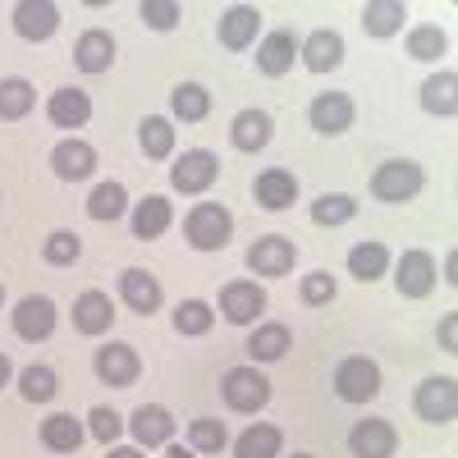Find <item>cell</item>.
Here are the masks:
<instances>
[{"label": "cell", "mask_w": 458, "mask_h": 458, "mask_svg": "<svg viewBox=\"0 0 458 458\" xmlns=\"http://www.w3.org/2000/svg\"><path fill=\"white\" fill-rule=\"evenodd\" d=\"M42 445H47L51 454H73V449L83 445V422H73L69 412L47 417V422H42Z\"/></svg>", "instance_id": "obj_26"}, {"label": "cell", "mask_w": 458, "mask_h": 458, "mask_svg": "<svg viewBox=\"0 0 458 458\" xmlns=\"http://www.w3.org/2000/svg\"><path fill=\"white\" fill-rule=\"evenodd\" d=\"M110 60H114V37L101 32V28L83 32V37H79V47H73V64H79L83 73H106Z\"/></svg>", "instance_id": "obj_21"}, {"label": "cell", "mask_w": 458, "mask_h": 458, "mask_svg": "<svg viewBox=\"0 0 458 458\" xmlns=\"http://www.w3.org/2000/svg\"><path fill=\"white\" fill-rule=\"evenodd\" d=\"M211 321H216V312L207 308L202 298H188V302H179V308H174V330L179 335H207Z\"/></svg>", "instance_id": "obj_38"}, {"label": "cell", "mask_w": 458, "mask_h": 458, "mask_svg": "<svg viewBox=\"0 0 458 458\" xmlns=\"http://www.w3.org/2000/svg\"><path fill=\"white\" fill-rule=\"evenodd\" d=\"M165 229H170V202L165 198L138 202V211H133V234L138 239H161Z\"/></svg>", "instance_id": "obj_30"}, {"label": "cell", "mask_w": 458, "mask_h": 458, "mask_svg": "<svg viewBox=\"0 0 458 458\" xmlns=\"http://www.w3.org/2000/svg\"><path fill=\"white\" fill-rule=\"evenodd\" d=\"M110 458H142L138 449H110Z\"/></svg>", "instance_id": "obj_49"}, {"label": "cell", "mask_w": 458, "mask_h": 458, "mask_svg": "<svg viewBox=\"0 0 458 458\" xmlns=\"http://www.w3.org/2000/svg\"><path fill=\"white\" fill-rule=\"evenodd\" d=\"M298 261V248L284 239V234H271V239H257L248 248V266L257 276H289Z\"/></svg>", "instance_id": "obj_12"}, {"label": "cell", "mask_w": 458, "mask_h": 458, "mask_svg": "<svg viewBox=\"0 0 458 458\" xmlns=\"http://www.w3.org/2000/svg\"><path fill=\"white\" fill-rule=\"evenodd\" d=\"M440 344H445V353L458 349V317H445V326H440Z\"/></svg>", "instance_id": "obj_46"}, {"label": "cell", "mask_w": 458, "mask_h": 458, "mask_svg": "<svg viewBox=\"0 0 458 458\" xmlns=\"http://www.w3.org/2000/svg\"><path fill=\"white\" fill-rule=\"evenodd\" d=\"M298 55H302V64H308L312 73H330L344 60V37L330 32V28H321V32H312L308 42L298 47Z\"/></svg>", "instance_id": "obj_18"}, {"label": "cell", "mask_w": 458, "mask_h": 458, "mask_svg": "<svg viewBox=\"0 0 458 458\" xmlns=\"http://www.w3.org/2000/svg\"><path fill=\"white\" fill-rule=\"evenodd\" d=\"M10 376H14V367H10L5 353H0V386H10Z\"/></svg>", "instance_id": "obj_47"}, {"label": "cell", "mask_w": 458, "mask_h": 458, "mask_svg": "<svg viewBox=\"0 0 458 458\" xmlns=\"http://www.w3.org/2000/svg\"><path fill=\"white\" fill-rule=\"evenodd\" d=\"M47 114H51L55 129H83L88 114H92V101H88V92H79V88H60V92H51Z\"/></svg>", "instance_id": "obj_19"}, {"label": "cell", "mask_w": 458, "mask_h": 458, "mask_svg": "<svg viewBox=\"0 0 458 458\" xmlns=\"http://www.w3.org/2000/svg\"><path fill=\"white\" fill-rule=\"evenodd\" d=\"M216 174H220V161L211 157V151H183L179 165L170 170V183L179 188V193L198 198V193H207V188L216 183Z\"/></svg>", "instance_id": "obj_7"}, {"label": "cell", "mask_w": 458, "mask_h": 458, "mask_svg": "<svg viewBox=\"0 0 458 458\" xmlns=\"http://www.w3.org/2000/svg\"><path fill=\"white\" fill-rule=\"evenodd\" d=\"M55 330V302L42 298V293H28L19 308H14V335L37 344V339H47Z\"/></svg>", "instance_id": "obj_10"}, {"label": "cell", "mask_w": 458, "mask_h": 458, "mask_svg": "<svg viewBox=\"0 0 458 458\" xmlns=\"http://www.w3.org/2000/svg\"><path fill=\"white\" fill-rule=\"evenodd\" d=\"M138 142H142V151H147L151 161L170 157V151H174V129H170V120H161V114H151V120H142Z\"/></svg>", "instance_id": "obj_36"}, {"label": "cell", "mask_w": 458, "mask_h": 458, "mask_svg": "<svg viewBox=\"0 0 458 458\" xmlns=\"http://www.w3.org/2000/svg\"><path fill=\"white\" fill-rule=\"evenodd\" d=\"M353 216H358V202H353L349 193H321V198L312 202V220H317V225H330V229H335V225H349Z\"/></svg>", "instance_id": "obj_37"}, {"label": "cell", "mask_w": 458, "mask_h": 458, "mask_svg": "<svg viewBox=\"0 0 458 458\" xmlns=\"http://www.w3.org/2000/svg\"><path fill=\"white\" fill-rule=\"evenodd\" d=\"M386 266H390V252L380 248V243H358V248L349 252V271H353L362 284L380 280V276H386Z\"/></svg>", "instance_id": "obj_33"}, {"label": "cell", "mask_w": 458, "mask_h": 458, "mask_svg": "<svg viewBox=\"0 0 458 458\" xmlns=\"http://www.w3.org/2000/svg\"><path fill=\"white\" fill-rule=\"evenodd\" d=\"M188 440H193L198 454H220L225 449V422H216V417H198V422H188Z\"/></svg>", "instance_id": "obj_41"}, {"label": "cell", "mask_w": 458, "mask_h": 458, "mask_svg": "<svg viewBox=\"0 0 458 458\" xmlns=\"http://www.w3.org/2000/svg\"><path fill=\"white\" fill-rule=\"evenodd\" d=\"M88 422H92V436H97L101 445H110L114 436L124 431V422H120V412H110V408H92V417H88Z\"/></svg>", "instance_id": "obj_45"}, {"label": "cell", "mask_w": 458, "mask_h": 458, "mask_svg": "<svg viewBox=\"0 0 458 458\" xmlns=\"http://www.w3.org/2000/svg\"><path fill=\"white\" fill-rule=\"evenodd\" d=\"M422 183H427V174L417 161H386L371 174V198L376 202H412L422 193Z\"/></svg>", "instance_id": "obj_1"}, {"label": "cell", "mask_w": 458, "mask_h": 458, "mask_svg": "<svg viewBox=\"0 0 458 458\" xmlns=\"http://www.w3.org/2000/svg\"><path fill=\"white\" fill-rule=\"evenodd\" d=\"M229 138H234L239 151H261L271 142V114L266 110H239L234 124H229Z\"/></svg>", "instance_id": "obj_23"}, {"label": "cell", "mask_w": 458, "mask_h": 458, "mask_svg": "<svg viewBox=\"0 0 458 458\" xmlns=\"http://www.w3.org/2000/svg\"><path fill=\"white\" fill-rule=\"evenodd\" d=\"M257 32H261V14L252 5H229L220 14V47L229 51H248L257 42Z\"/></svg>", "instance_id": "obj_15"}, {"label": "cell", "mask_w": 458, "mask_h": 458, "mask_svg": "<svg viewBox=\"0 0 458 458\" xmlns=\"http://www.w3.org/2000/svg\"><path fill=\"white\" fill-rule=\"evenodd\" d=\"M51 170L60 174V179H88L92 170H97V151L88 147V142H79V138H64L55 151H51Z\"/></svg>", "instance_id": "obj_16"}, {"label": "cell", "mask_w": 458, "mask_h": 458, "mask_svg": "<svg viewBox=\"0 0 458 458\" xmlns=\"http://www.w3.org/2000/svg\"><path fill=\"white\" fill-rule=\"evenodd\" d=\"M458 79H454V73L445 69V73H436V79H427L422 83V106L431 110V114H440V120H449V114L458 110Z\"/></svg>", "instance_id": "obj_29"}, {"label": "cell", "mask_w": 458, "mask_h": 458, "mask_svg": "<svg viewBox=\"0 0 458 458\" xmlns=\"http://www.w3.org/2000/svg\"><path fill=\"white\" fill-rule=\"evenodd\" d=\"M454 266H458V257H454V252H449V257H445V280H449V284H454V280H458V276H454Z\"/></svg>", "instance_id": "obj_48"}, {"label": "cell", "mask_w": 458, "mask_h": 458, "mask_svg": "<svg viewBox=\"0 0 458 458\" xmlns=\"http://www.w3.org/2000/svg\"><path fill=\"white\" fill-rule=\"evenodd\" d=\"M349 449H353V458H394L399 436L386 417H367V422H358L349 431Z\"/></svg>", "instance_id": "obj_8"}, {"label": "cell", "mask_w": 458, "mask_h": 458, "mask_svg": "<svg viewBox=\"0 0 458 458\" xmlns=\"http://www.w3.org/2000/svg\"><path fill=\"white\" fill-rule=\"evenodd\" d=\"M293 55H298L293 32H289V28H280V32H271V37H266V42L257 47V69L266 73V79H280V73H289V69H293Z\"/></svg>", "instance_id": "obj_17"}, {"label": "cell", "mask_w": 458, "mask_h": 458, "mask_svg": "<svg viewBox=\"0 0 458 458\" xmlns=\"http://www.w3.org/2000/svg\"><path fill=\"white\" fill-rule=\"evenodd\" d=\"M138 371H142V362L133 353V344H106V349H97V376L106 380V386L129 390L138 380Z\"/></svg>", "instance_id": "obj_9"}, {"label": "cell", "mask_w": 458, "mask_h": 458, "mask_svg": "<svg viewBox=\"0 0 458 458\" xmlns=\"http://www.w3.org/2000/svg\"><path fill=\"white\" fill-rule=\"evenodd\" d=\"M79 252H83V239L73 234V229H55V234L42 243V257H47L51 266H69V261H79Z\"/></svg>", "instance_id": "obj_42"}, {"label": "cell", "mask_w": 458, "mask_h": 458, "mask_svg": "<svg viewBox=\"0 0 458 458\" xmlns=\"http://www.w3.org/2000/svg\"><path fill=\"white\" fill-rule=\"evenodd\" d=\"M114 321V308H110V298L101 289H88L73 298V326H79L83 335H106Z\"/></svg>", "instance_id": "obj_20"}, {"label": "cell", "mask_w": 458, "mask_h": 458, "mask_svg": "<svg viewBox=\"0 0 458 458\" xmlns=\"http://www.w3.org/2000/svg\"><path fill=\"white\" fill-rule=\"evenodd\" d=\"M142 23L157 28V32H170L179 23V5H174V0H147V5H142Z\"/></svg>", "instance_id": "obj_43"}, {"label": "cell", "mask_w": 458, "mask_h": 458, "mask_svg": "<svg viewBox=\"0 0 458 458\" xmlns=\"http://www.w3.org/2000/svg\"><path fill=\"white\" fill-rule=\"evenodd\" d=\"M133 436H138V445H165L170 436H174V417L161 408V403H142L138 412H133Z\"/></svg>", "instance_id": "obj_24"}, {"label": "cell", "mask_w": 458, "mask_h": 458, "mask_svg": "<svg viewBox=\"0 0 458 458\" xmlns=\"http://www.w3.org/2000/svg\"><path fill=\"white\" fill-rule=\"evenodd\" d=\"M170 106H174V114L183 124H198V120H207V110H211V92L202 83H179Z\"/></svg>", "instance_id": "obj_31"}, {"label": "cell", "mask_w": 458, "mask_h": 458, "mask_svg": "<svg viewBox=\"0 0 458 458\" xmlns=\"http://www.w3.org/2000/svg\"><path fill=\"white\" fill-rule=\"evenodd\" d=\"M37 92L28 79H5L0 83V120H23V114L32 110Z\"/></svg>", "instance_id": "obj_35"}, {"label": "cell", "mask_w": 458, "mask_h": 458, "mask_svg": "<svg viewBox=\"0 0 458 458\" xmlns=\"http://www.w3.org/2000/svg\"><path fill=\"white\" fill-rule=\"evenodd\" d=\"M298 293H302V302H308V308H321V302L335 298V276H330V271H317V276L302 280Z\"/></svg>", "instance_id": "obj_44"}, {"label": "cell", "mask_w": 458, "mask_h": 458, "mask_svg": "<svg viewBox=\"0 0 458 458\" xmlns=\"http://www.w3.org/2000/svg\"><path fill=\"white\" fill-rule=\"evenodd\" d=\"M0 302H5V284H0Z\"/></svg>", "instance_id": "obj_51"}, {"label": "cell", "mask_w": 458, "mask_h": 458, "mask_svg": "<svg viewBox=\"0 0 458 458\" xmlns=\"http://www.w3.org/2000/svg\"><path fill=\"white\" fill-rule=\"evenodd\" d=\"M445 47H449V37H445L440 28H431V23H422V28L408 32V55H412V60H440Z\"/></svg>", "instance_id": "obj_40"}, {"label": "cell", "mask_w": 458, "mask_h": 458, "mask_svg": "<svg viewBox=\"0 0 458 458\" xmlns=\"http://www.w3.org/2000/svg\"><path fill=\"white\" fill-rule=\"evenodd\" d=\"M55 28H60V10L51 0H23V5H14V32L23 42H47Z\"/></svg>", "instance_id": "obj_13"}, {"label": "cell", "mask_w": 458, "mask_h": 458, "mask_svg": "<svg viewBox=\"0 0 458 458\" xmlns=\"http://www.w3.org/2000/svg\"><path fill=\"white\" fill-rule=\"evenodd\" d=\"M170 458H193V454H188V449H170Z\"/></svg>", "instance_id": "obj_50"}, {"label": "cell", "mask_w": 458, "mask_h": 458, "mask_svg": "<svg viewBox=\"0 0 458 458\" xmlns=\"http://www.w3.org/2000/svg\"><path fill=\"white\" fill-rule=\"evenodd\" d=\"M335 394L344 403H367L380 394V367L371 358H344L335 371Z\"/></svg>", "instance_id": "obj_5"}, {"label": "cell", "mask_w": 458, "mask_h": 458, "mask_svg": "<svg viewBox=\"0 0 458 458\" xmlns=\"http://www.w3.org/2000/svg\"><path fill=\"white\" fill-rule=\"evenodd\" d=\"M124 207H129L124 183H97L92 198H88V216H92V220H120Z\"/></svg>", "instance_id": "obj_32"}, {"label": "cell", "mask_w": 458, "mask_h": 458, "mask_svg": "<svg viewBox=\"0 0 458 458\" xmlns=\"http://www.w3.org/2000/svg\"><path fill=\"white\" fill-rule=\"evenodd\" d=\"M234 458H280V431L276 427H248L239 440H234Z\"/></svg>", "instance_id": "obj_28"}, {"label": "cell", "mask_w": 458, "mask_h": 458, "mask_svg": "<svg viewBox=\"0 0 458 458\" xmlns=\"http://www.w3.org/2000/svg\"><path fill=\"white\" fill-rule=\"evenodd\" d=\"M308 120H312L317 133L339 138L344 129H353V101L344 97V92H321V97L308 106Z\"/></svg>", "instance_id": "obj_11"}, {"label": "cell", "mask_w": 458, "mask_h": 458, "mask_svg": "<svg viewBox=\"0 0 458 458\" xmlns=\"http://www.w3.org/2000/svg\"><path fill=\"white\" fill-rule=\"evenodd\" d=\"M220 394L234 412H257V408H266V399H271V380H266L257 367H234V371H225Z\"/></svg>", "instance_id": "obj_3"}, {"label": "cell", "mask_w": 458, "mask_h": 458, "mask_svg": "<svg viewBox=\"0 0 458 458\" xmlns=\"http://www.w3.org/2000/svg\"><path fill=\"white\" fill-rule=\"evenodd\" d=\"M293 458H312V454H293Z\"/></svg>", "instance_id": "obj_52"}, {"label": "cell", "mask_w": 458, "mask_h": 458, "mask_svg": "<svg viewBox=\"0 0 458 458\" xmlns=\"http://www.w3.org/2000/svg\"><path fill=\"white\" fill-rule=\"evenodd\" d=\"M417 417L422 422H454V412H458V386H454V376H427L422 386H417V399H412Z\"/></svg>", "instance_id": "obj_4"}, {"label": "cell", "mask_w": 458, "mask_h": 458, "mask_svg": "<svg viewBox=\"0 0 458 458\" xmlns=\"http://www.w3.org/2000/svg\"><path fill=\"white\" fill-rule=\"evenodd\" d=\"M19 386H23V399H28V403H51L55 390H60V380H55L51 367H28V371L19 376Z\"/></svg>", "instance_id": "obj_39"}, {"label": "cell", "mask_w": 458, "mask_h": 458, "mask_svg": "<svg viewBox=\"0 0 458 458\" xmlns=\"http://www.w3.org/2000/svg\"><path fill=\"white\" fill-rule=\"evenodd\" d=\"M293 198H298V179H293L289 170H266V174H257V202H261L266 211H284Z\"/></svg>", "instance_id": "obj_25"}, {"label": "cell", "mask_w": 458, "mask_h": 458, "mask_svg": "<svg viewBox=\"0 0 458 458\" xmlns=\"http://www.w3.org/2000/svg\"><path fill=\"white\" fill-rule=\"evenodd\" d=\"M394 284H399L403 298H427V293L436 289V261H431V252H417V248L403 252V257H399Z\"/></svg>", "instance_id": "obj_14"}, {"label": "cell", "mask_w": 458, "mask_h": 458, "mask_svg": "<svg viewBox=\"0 0 458 458\" xmlns=\"http://www.w3.org/2000/svg\"><path fill=\"white\" fill-rule=\"evenodd\" d=\"M183 234H188V243H193L198 252H216V248L229 243V234H234V216H229L225 207H216V202H202V207L188 211Z\"/></svg>", "instance_id": "obj_2"}, {"label": "cell", "mask_w": 458, "mask_h": 458, "mask_svg": "<svg viewBox=\"0 0 458 458\" xmlns=\"http://www.w3.org/2000/svg\"><path fill=\"white\" fill-rule=\"evenodd\" d=\"M261 308H266V289L252 280H234L220 289V312L229 326H252L261 317Z\"/></svg>", "instance_id": "obj_6"}, {"label": "cell", "mask_w": 458, "mask_h": 458, "mask_svg": "<svg viewBox=\"0 0 458 458\" xmlns=\"http://www.w3.org/2000/svg\"><path fill=\"white\" fill-rule=\"evenodd\" d=\"M248 353H252V362H280L289 353V330L284 326H261L248 339Z\"/></svg>", "instance_id": "obj_34"}, {"label": "cell", "mask_w": 458, "mask_h": 458, "mask_svg": "<svg viewBox=\"0 0 458 458\" xmlns=\"http://www.w3.org/2000/svg\"><path fill=\"white\" fill-rule=\"evenodd\" d=\"M120 293H124L129 308H133V312H142V317H151V312L161 308V284H157V276L138 271V266L120 276Z\"/></svg>", "instance_id": "obj_22"}, {"label": "cell", "mask_w": 458, "mask_h": 458, "mask_svg": "<svg viewBox=\"0 0 458 458\" xmlns=\"http://www.w3.org/2000/svg\"><path fill=\"white\" fill-rule=\"evenodd\" d=\"M408 10H403V0H371V5L362 10V28L371 37H394L403 28Z\"/></svg>", "instance_id": "obj_27"}]
</instances>
